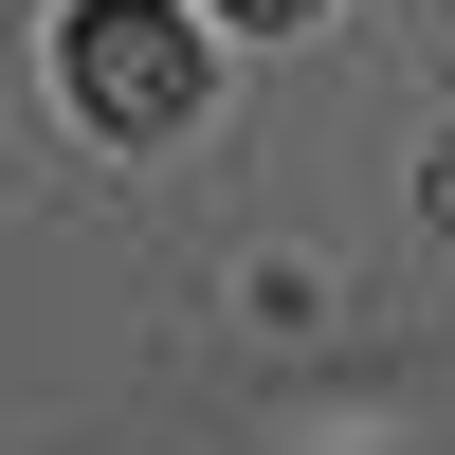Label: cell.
Instances as JSON below:
<instances>
[{
    "mask_svg": "<svg viewBox=\"0 0 455 455\" xmlns=\"http://www.w3.org/2000/svg\"><path fill=\"white\" fill-rule=\"evenodd\" d=\"M55 73H73L92 128H182V109H201V19H182V0H73Z\"/></svg>",
    "mask_w": 455,
    "mask_h": 455,
    "instance_id": "6da1fadb",
    "label": "cell"
},
{
    "mask_svg": "<svg viewBox=\"0 0 455 455\" xmlns=\"http://www.w3.org/2000/svg\"><path fill=\"white\" fill-rule=\"evenodd\" d=\"M219 19H237V36H291V19H310V0H219Z\"/></svg>",
    "mask_w": 455,
    "mask_h": 455,
    "instance_id": "7a4b0ae2",
    "label": "cell"
},
{
    "mask_svg": "<svg viewBox=\"0 0 455 455\" xmlns=\"http://www.w3.org/2000/svg\"><path fill=\"white\" fill-rule=\"evenodd\" d=\"M419 201H437V237H455V146H437V164H419Z\"/></svg>",
    "mask_w": 455,
    "mask_h": 455,
    "instance_id": "3957f363",
    "label": "cell"
}]
</instances>
